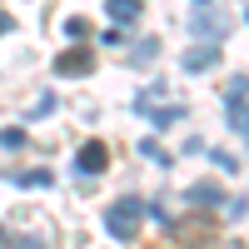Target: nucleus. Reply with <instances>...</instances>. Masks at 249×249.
Instances as JSON below:
<instances>
[{
    "label": "nucleus",
    "instance_id": "nucleus-15",
    "mask_svg": "<svg viewBox=\"0 0 249 249\" xmlns=\"http://www.w3.org/2000/svg\"><path fill=\"white\" fill-rule=\"evenodd\" d=\"M195 5H214V0H195Z\"/></svg>",
    "mask_w": 249,
    "mask_h": 249
},
{
    "label": "nucleus",
    "instance_id": "nucleus-14",
    "mask_svg": "<svg viewBox=\"0 0 249 249\" xmlns=\"http://www.w3.org/2000/svg\"><path fill=\"white\" fill-rule=\"evenodd\" d=\"M10 30H15V20H10L5 10H0V35H10Z\"/></svg>",
    "mask_w": 249,
    "mask_h": 249
},
{
    "label": "nucleus",
    "instance_id": "nucleus-16",
    "mask_svg": "<svg viewBox=\"0 0 249 249\" xmlns=\"http://www.w3.org/2000/svg\"><path fill=\"white\" fill-rule=\"evenodd\" d=\"M244 20H249V10H244Z\"/></svg>",
    "mask_w": 249,
    "mask_h": 249
},
{
    "label": "nucleus",
    "instance_id": "nucleus-5",
    "mask_svg": "<svg viewBox=\"0 0 249 249\" xmlns=\"http://www.w3.org/2000/svg\"><path fill=\"white\" fill-rule=\"evenodd\" d=\"M224 120H230V130L249 144V100H224Z\"/></svg>",
    "mask_w": 249,
    "mask_h": 249
},
{
    "label": "nucleus",
    "instance_id": "nucleus-7",
    "mask_svg": "<svg viewBox=\"0 0 249 249\" xmlns=\"http://www.w3.org/2000/svg\"><path fill=\"white\" fill-rule=\"evenodd\" d=\"M184 110L179 105H160V110H144V120H155V130H164V124H175Z\"/></svg>",
    "mask_w": 249,
    "mask_h": 249
},
{
    "label": "nucleus",
    "instance_id": "nucleus-1",
    "mask_svg": "<svg viewBox=\"0 0 249 249\" xmlns=\"http://www.w3.org/2000/svg\"><path fill=\"white\" fill-rule=\"evenodd\" d=\"M144 214H150V204H144L140 195H120L105 210V234L110 239H135L140 224H144Z\"/></svg>",
    "mask_w": 249,
    "mask_h": 249
},
{
    "label": "nucleus",
    "instance_id": "nucleus-3",
    "mask_svg": "<svg viewBox=\"0 0 249 249\" xmlns=\"http://www.w3.org/2000/svg\"><path fill=\"white\" fill-rule=\"evenodd\" d=\"M105 164H110V150H105L100 140H85V144H80V155H75V170H80V175H100Z\"/></svg>",
    "mask_w": 249,
    "mask_h": 249
},
{
    "label": "nucleus",
    "instance_id": "nucleus-11",
    "mask_svg": "<svg viewBox=\"0 0 249 249\" xmlns=\"http://www.w3.org/2000/svg\"><path fill=\"white\" fill-rule=\"evenodd\" d=\"M25 144V130H0V150H20Z\"/></svg>",
    "mask_w": 249,
    "mask_h": 249
},
{
    "label": "nucleus",
    "instance_id": "nucleus-8",
    "mask_svg": "<svg viewBox=\"0 0 249 249\" xmlns=\"http://www.w3.org/2000/svg\"><path fill=\"white\" fill-rule=\"evenodd\" d=\"M65 40H70V45H85V40H90V25H85L80 15H70V20H65Z\"/></svg>",
    "mask_w": 249,
    "mask_h": 249
},
{
    "label": "nucleus",
    "instance_id": "nucleus-2",
    "mask_svg": "<svg viewBox=\"0 0 249 249\" xmlns=\"http://www.w3.org/2000/svg\"><path fill=\"white\" fill-rule=\"evenodd\" d=\"M90 70H95V55L85 45H70L65 55L55 60V75H65V80H80V75H90Z\"/></svg>",
    "mask_w": 249,
    "mask_h": 249
},
{
    "label": "nucleus",
    "instance_id": "nucleus-12",
    "mask_svg": "<svg viewBox=\"0 0 249 249\" xmlns=\"http://www.w3.org/2000/svg\"><path fill=\"white\" fill-rule=\"evenodd\" d=\"M210 155H214V164H219V170H230V175H234V170H239V160H234V155H230V150H210Z\"/></svg>",
    "mask_w": 249,
    "mask_h": 249
},
{
    "label": "nucleus",
    "instance_id": "nucleus-13",
    "mask_svg": "<svg viewBox=\"0 0 249 249\" xmlns=\"http://www.w3.org/2000/svg\"><path fill=\"white\" fill-rule=\"evenodd\" d=\"M160 55V40H144V45H135V60H155Z\"/></svg>",
    "mask_w": 249,
    "mask_h": 249
},
{
    "label": "nucleus",
    "instance_id": "nucleus-4",
    "mask_svg": "<svg viewBox=\"0 0 249 249\" xmlns=\"http://www.w3.org/2000/svg\"><path fill=\"white\" fill-rule=\"evenodd\" d=\"M219 65V45H195L184 50V75H199V70H214Z\"/></svg>",
    "mask_w": 249,
    "mask_h": 249
},
{
    "label": "nucleus",
    "instance_id": "nucleus-10",
    "mask_svg": "<svg viewBox=\"0 0 249 249\" xmlns=\"http://www.w3.org/2000/svg\"><path fill=\"white\" fill-rule=\"evenodd\" d=\"M190 199H195V204H219V190H214V184H195Z\"/></svg>",
    "mask_w": 249,
    "mask_h": 249
},
{
    "label": "nucleus",
    "instance_id": "nucleus-6",
    "mask_svg": "<svg viewBox=\"0 0 249 249\" xmlns=\"http://www.w3.org/2000/svg\"><path fill=\"white\" fill-rule=\"evenodd\" d=\"M105 10H110V25L120 30V25H130V20L144 10V0H105Z\"/></svg>",
    "mask_w": 249,
    "mask_h": 249
},
{
    "label": "nucleus",
    "instance_id": "nucleus-9",
    "mask_svg": "<svg viewBox=\"0 0 249 249\" xmlns=\"http://www.w3.org/2000/svg\"><path fill=\"white\" fill-rule=\"evenodd\" d=\"M140 155H144V160H155V164H170V160H175V155H164V150H160V140H144V144H140Z\"/></svg>",
    "mask_w": 249,
    "mask_h": 249
}]
</instances>
